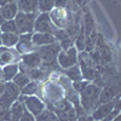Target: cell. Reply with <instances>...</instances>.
I'll use <instances>...</instances> for the list:
<instances>
[{"mask_svg":"<svg viewBox=\"0 0 121 121\" xmlns=\"http://www.w3.org/2000/svg\"><path fill=\"white\" fill-rule=\"evenodd\" d=\"M23 109H24L23 103L19 102V100L17 99L16 102L9 108L5 121H19V119H21V116H22V113H23Z\"/></svg>","mask_w":121,"mask_h":121,"instance_id":"cell-17","label":"cell"},{"mask_svg":"<svg viewBox=\"0 0 121 121\" xmlns=\"http://www.w3.org/2000/svg\"><path fill=\"white\" fill-rule=\"evenodd\" d=\"M39 82L38 81H34V80H30V81L23 86L21 88V95L23 96H34L39 92Z\"/></svg>","mask_w":121,"mask_h":121,"instance_id":"cell-26","label":"cell"},{"mask_svg":"<svg viewBox=\"0 0 121 121\" xmlns=\"http://www.w3.org/2000/svg\"><path fill=\"white\" fill-rule=\"evenodd\" d=\"M18 11L22 12H39L38 0H16Z\"/></svg>","mask_w":121,"mask_h":121,"instance_id":"cell-22","label":"cell"},{"mask_svg":"<svg viewBox=\"0 0 121 121\" xmlns=\"http://www.w3.org/2000/svg\"><path fill=\"white\" fill-rule=\"evenodd\" d=\"M40 93L41 95H40L39 97L46 103V107L53 104L55 102H57V100H59V99L65 98L64 88L57 81H52V80H48V81H46L43 85V90H41Z\"/></svg>","mask_w":121,"mask_h":121,"instance_id":"cell-1","label":"cell"},{"mask_svg":"<svg viewBox=\"0 0 121 121\" xmlns=\"http://www.w3.org/2000/svg\"><path fill=\"white\" fill-rule=\"evenodd\" d=\"M4 21H5V19L3 18V16H1V13H0V26H1V23H3Z\"/></svg>","mask_w":121,"mask_h":121,"instance_id":"cell-39","label":"cell"},{"mask_svg":"<svg viewBox=\"0 0 121 121\" xmlns=\"http://www.w3.org/2000/svg\"><path fill=\"white\" fill-rule=\"evenodd\" d=\"M18 100L22 102L24 108L29 113H32L35 117L38 115H40L46 109V103L36 95H34V96H23V95H21L18 97Z\"/></svg>","mask_w":121,"mask_h":121,"instance_id":"cell-7","label":"cell"},{"mask_svg":"<svg viewBox=\"0 0 121 121\" xmlns=\"http://www.w3.org/2000/svg\"><path fill=\"white\" fill-rule=\"evenodd\" d=\"M63 72H64V75H65L72 82L79 81V80H82V74H81V70H80L79 64H75V65L70 67V68L63 69Z\"/></svg>","mask_w":121,"mask_h":121,"instance_id":"cell-24","label":"cell"},{"mask_svg":"<svg viewBox=\"0 0 121 121\" xmlns=\"http://www.w3.org/2000/svg\"><path fill=\"white\" fill-rule=\"evenodd\" d=\"M99 92H100L99 86H97L96 84H92V82H88L87 86L82 90V92L79 93L80 95V104H81V108L85 114H90L95 109Z\"/></svg>","mask_w":121,"mask_h":121,"instance_id":"cell-2","label":"cell"},{"mask_svg":"<svg viewBox=\"0 0 121 121\" xmlns=\"http://www.w3.org/2000/svg\"><path fill=\"white\" fill-rule=\"evenodd\" d=\"M48 16L52 24L58 29H65L73 18V13L68 9L62 6H55L48 12Z\"/></svg>","mask_w":121,"mask_h":121,"instance_id":"cell-4","label":"cell"},{"mask_svg":"<svg viewBox=\"0 0 121 121\" xmlns=\"http://www.w3.org/2000/svg\"><path fill=\"white\" fill-rule=\"evenodd\" d=\"M10 1H12V0H0V6H3V5L10 3Z\"/></svg>","mask_w":121,"mask_h":121,"instance_id":"cell-36","label":"cell"},{"mask_svg":"<svg viewBox=\"0 0 121 121\" xmlns=\"http://www.w3.org/2000/svg\"><path fill=\"white\" fill-rule=\"evenodd\" d=\"M88 82H90V81H87V80L82 79V80H79V81H74V82H72V87H73V90L75 91V92L81 93V92H82V90L87 86Z\"/></svg>","mask_w":121,"mask_h":121,"instance_id":"cell-31","label":"cell"},{"mask_svg":"<svg viewBox=\"0 0 121 121\" xmlns=\"http://www.w3.org/2000/svg\"><path fill=\"white\" fill-rule=\"evenodd\" d=\"M19 121H36V117H35L32 113H29L28 110L24 108V109H23V113H22V116H21V119H19Z\"/></svg>","mask_w":121,"mask_h":121,"instance_id":"cell-32","label":"cell"},{"mask_svg":"<svg viewBox=\"0 0 121 121\" xmlns=\"http://www.w3.org/2000/svg\"><path fill=\"white\" fill-rule=\"evenodd\" d=\"M19 72V67L18 63H12V64H7L1 67V81L7 82V81H12V79L16 76V74Z\"/></svg>","mask_w":121,"mask_h":121,"instance_id":"cell-19","label":"cell"},{"mask_svg":"<svg viewBox=\"0 0 121 121\" xmlns=\"http://www.w3.org/2000/svg\"><path fill=\"white\" fill-rule=\"evenodd\" d=\"M41 64H43L41 58H40L36 50H34V51H32V52L22 55L21 56V60L18 62L19 72H23V73H27V72H29V70L35 69V68H40Z\"/></svg>","mask_w":121,"mask_h":121,"instance_id":"cell-9","label":"cell"},{"mask_svg":"<svg viewBox=\"0 0 121 121\" xmlns=\"http://www.w3.org/2000/svg\"><path fill=\"white\" fill-rule=\"evenodd\" d=\"M29 81H30L29 76H28L26 73H23V72H18V73L16 74V76L12 79V82L16 84L19 88H22L23 86H26Z\"/></svg>","mask_w":121,"mask_h":121,"instance_id":"cell-28","label":"cell"},{"mask_svg":"<svg viewBox=\"0 0 121 121\" xmlns=\"http://www.w3.org/2000/svg\"><path fill=\"white\" fill-rule=\"evenodd\" d=\"M21 60V55H19L16 48H10L0 45V67H4L7 64L18 63Z\"/></svg>","mask_w":121,"mask_h":121,"instance_id":"cell-12","label":"cell"},{"mask_svg":"<svg viewBox=\"0 0 121 121\" xmlns=\"http://www.w3.org/2000/svg\"><path fill=\"white\" fill-rule=\"evenodd\" d=\"M73 1H74V3H76L78 5H81V4H82V1H84V0H73Z\"/></svg>","mask_w":121,"mask_h":121,"instance_id":"cell-38","label":"cell"},{"mask_svg":"<svg viewBox=\"0 0 121 121\" xmlns=\"http://www.w3.org/2000/svg\"><path fill=\"white\" fill-rule=\"evenodd\" d=\"M53 35L56 38V41L59 44V46H60L62 50H67L70 46H73V39L68 35V33L64 29L56 28L55 32H53Z\"/></svg>","mask_w":121,"mask_h":121,"instance_id":"cell-16","label":"cell"},{"mask_svg":"<svg viewBox=\"0 0 121 121\" xmlns=\"http://www.w3.org/2000/svg\"><path fill=\"white\" fill-rule=\"evenodd\" d=\"M0 45H1V30H0Z\"/></svg>","mask_w":121,"mask_h":121,"instance_id":"cell-40","label":"cell"},{"mask_svg":"<svg viewBox=\"0 0 121 121\" xmlns=\"http://www.w3.org/2000/svg\"><path fill=\"white\" fill-rule=\"evenodd\" d=\"M19 39V34L16 33H1V45L5 47L13 48Z\"/></svg>","mask_w":121,"mask_h":121,"instance_id":"cell-23","label":"cell"},{"mask_svg":"<svg viewBox=\"0 0 121 121\" xmlns=\"http://www.w3.org/2000/svg\"><path fill=\"white\" fill-rule=\"evenodd\" d=\"M70 0H55V6H62V7H65L68 4H69Z\"/></svg>","mask_w":121,"mask_h":121,"instance_id":"cell-34","label":"cell"},{"mask_svg":"<svg viewBox=\"0 0 121 121\" xmlns=\"http://www.w3.org/2000/svg\"><path fill=\"white\" fill-rule=\"evenodd\" d=\"M55 7V0H38L39 12H50Z\"/></svg>","mask_w":121,"mask_h":121,"instance_id":"cell-30","label":"cell"},{"mask_svg":"<svg viewBox=\"0 0 121 121\" xmlns=\"http://www.w3.org/2000/svg\"><path fill=\"white\" fill-rule=\"evenodd\" d=\"M0 121H5V120H0Z\"/></svg>","mask_w":121,"mask_h":121,"instance_id":"cell-42","label":"cell"},{"mask_svg":"<svg viewBox=\"0 0 121 121\" xmlns=\"http://www.w3.org/2000/svg\"><path fill=\"white\" fill-rule=\"evenodd\" d=\"M56 27L50 19L48 12H39L34 21V32L33 33H48L53 34Z\"/></svg>","mask_w":121,"mask_h":121,"instance_id":"cell-11","label":"cell"},{"mask_svg":"<svg viewBox=\"0 0 121 121\" xmlns=\"http://www.w3.org/2000/svg\"><path fill=\"white\" fill-rule=\"evenodd\" d=\"M115 100H112V102H109V103H103V104H98L95 107V109L91 112V116H92L93 121H102L104 120L110 113L113 112V109H114V104H115Z\"/></svg>","mask_w":121,"mask_h":121,"instance_id":"cell-13","label":"cell"},{"mask_svg":"<svg viewBox=\"0 0 121 121\" xmlns=\"http://www.w3.org/2000/svg\"><path fill=\"white\" fill-rule=\"evenodd\" d=\"M110 121H121V116H120V114H119L117 116H115L113 120H110Z\"/></svg>","mask_w":121,"mask_h":121,"instance_id":"cell-37","label":"cell"},{"mask_svg":"<svg viewBox=\"0 0 121 121\" xmlns=\"http://www.w3.org/2000/svg\"><path fill=\"white\" fill-rule=\"evenodd\" d=\"M0 13H1L5 21H7V19H15L16 15L18 13V6H17L16 0H12V1L0 6Z\"/></svg>","mask_w":121,"mask_h":121,"instance_id":"cell-18","label":"cell"},{"mask_svg":"<svg viewBox=\"0 0 121 121\" xmlns=\"http://www.w3.org/2000/svg\"><path fill=\"white\" fill-rule=\"evenodd\" d=\"M36 121H58V117L56 116V114L51 109H48L46 107V109L44 112L36 116Z\"/></svg>","mask_w":121,"mask_h":121,"instance_id":"cell-29","label":"cell"},{"mask_svg":"<svg viewBox=\"0 0 121 121\" xmlns=\"http://www.w3.org/2000/svg\"><path fill=\"white\" fill-rule=\"evenodd\" d=\"M75 48L79 52L85 51V43H86V36H85V30H84V24L81 21V24H80V29L78 34L75 35Z\"/></svg>","mask_w":121,"mask_h":121,"instance_id":"cell-25","label":"cell"},{"mask_svg":"<svg viewBox=\"0 0 121 121\" xmlns=\"http://www.w3.org/2000/svg\"><path fill=\"white\" fill-rule=\"evenodd\" d=\"M32 43L35 47H40L56 43V38L48 33H32Z\"/></svg>","mask_w":121,"mask_h":121,"instance_id":"cell-15","label":"cell"},{"mask_svg":"<svg viewBox=\"0 0 121 121\" xmlns=\"http://www.w3.org/2000/svg\"><path fill=\"white\" fill-rule=\"evenodd\" d=\"M78 55L79 51L75 48V46H70L67 50H60L57 56V64L62 69L73 67L78 64Z\"/></svg>","mask_w":121,"mask_h":121,"instance_id":"cell-10","label":"cell"},{"mask_svg":"<svg viewBox=\"0 0 121 121\" xmlns=\"http://www.w3.org/2000/svg\"><path fill=\"white\" fill-rule=\"evenodd\" d=\"M78 64L82 74V79L91 81L95 76V62L90 52L81 51L78 55Z\"/></svg>","mask_w":121,"mask_h":121,"instance_id":"cell-6","label":"cell"},{"mask_svg":"<svg viewBox=\"0 0 121 121\" xmlns=\"http://www.w3.org/2000/svg\"><path fill=\"white\" fill-rule=\"evenodd\" d=\"M19 96H21V88L16 84H13L12 81L5 82L4 92L0 96V107L5 110H9V108L18 99Z\"/></svg>","mask_w":121,"mask_h":121,"instance_id":"cell-5","label":"cell"},{"mask_svg":"<svg viewBox=\"0 0 121 121\" xmlns=\"http://www.w3.org/2000/svg\"><path fill=\"white\" fill-rule=\"evenodd\" d=\"M116 91L114 87H110V86H107L104 87L103 90H100L99 92V96H98V99H97V104H103V103H109L114 100L116 98Z\"/></svg>","mask_w":121,"mask_h":121,"instance_id":"cell-20","label":"cell"},{"mask_svg":"<svg viewBox=\"0 0 121 121\" xmlns=\"http://www.w3.org/2000/svg\"><path fill=\"white\" fill-rule=\"evenodd\" d=\"M0 30H1V33H16V34H18L15 19H7V21H4L1 23V26H0Z\"/></svg>","mask_w":121,"mask_h":121,"instance_id":"cell-27","label":"cell"},{"mask_svg":"<svg viewBox=\"0 0 121 121\" xmlns=\"http://www.w3.org/2000/svg\"><path fill=\"white\" fill-rule=\"evenodd\" d=\"M0 80H1V67H0Z\"/></svg>","mask_w":121,"mask_h":121,"instance_id":"cell-41","label":"cell"},{"mask_svg":"<svg viewBox=\"0 0 121 121\" xmlns=\"http://www.w3.org/2000/svg\"><path fill=\"white\" fill-rule=\"evenodd\" d=\"M76 121H93V119H92V116H91L90 114H84V115L78 116Z\"/></svg>","mask_w":121,"mask_h":121,"instance_id":"cell-33","label":"cell"},{"mask_svg":"<svg viewBox=\"0 0 121 121\" xmlns=\"http://www.w3.org/2000/svg\"><path fill=\"white\" fill-rule=\"evenodd\" d=\"M15 48H16V51L21 56L24 55V53L34 51L36 47L32 43V33H29V34H21V35H19L18 43L15 46Z\"/></svg>","mask_w":121,"mask_h":121,"instance_id":"cell-14","label":"cell"},{"mask_svg":"<svg viewBox=\"0 0 121 121\" xmlns=\"http://www.w3.org/2000/svg\"><path fill=\"white\" fill-rule=\"evenodd\" d=\"M39 12H22L18 11L15 17V23L18 34H29L34 32V21Z\"/></svg>","mask_w":121,"mask_h":121,"instance_id":"cell-3","label":"cell"},{"mask_svg":"<svg viewBox=\"0 0 121 121\" xmlns=\"http://www.w3.org/2000/svg\"><path fill=\"white\" fill-rule=\"evenodd\" d=\"M35 50L38 51L40 58H41L43 64H48V63H57V56L62 48H60L59 44L56 41L50 45L36 47Z\"/></svg>","mask_w":121,"mask_h":121,"instance_id":"cell-8","label":"cell"},{"mask_svg":"<svg viewBox=\"0 0 121 121\" xmlns=\"http://www.w3.org/2000/svg\"><path fill=\"white\" fill-rule=\"evenodd\" d=\"M4 88H5V82L0 80V96L3 95V92H4Z\"/></svg>","mask_w":121,"mask_h":121,"instance_id":"cell-35","label":"cell"},{"mask_svg":"<svg viewBox=\"0 0 121 121\" xmlns=\"http://www.w3.org/2000/svg\"><path fill=\"white\" fill-rule=\"evenodd\" d=\"M56 116L58 117V121H76L78 115L73 105H70L63 110H58V112H53Z\"/></svg>","mask_w":121,"mask_h":121,"instance_id":"cell-21","label":"cell"}]
</instances>
